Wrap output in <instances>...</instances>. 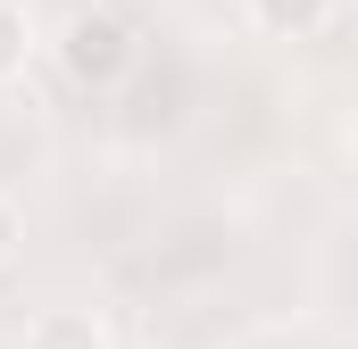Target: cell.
I'll return each instance as SVG.
<instances>
[{"label":"cell","instance_id":"cell-1","mask_svg":"<svg viewBox=\"0 0 358 349\" xmlns=\"http://www.w3.org/2000/svg\"><path fill=\"white\" fill-rule=\"evenodd\" d=\"M134 59H142V42H134V25H125L117 8H67V25H59V67L84 91L125 84Z\"/></svg>","mask_w":358,"mask_h":349},{"label":"cell","instance_id":"cell-2","mask_svg":"<svg viewBox=\"0 0 358 349\" xmlns=\"http://www.w3.org/2000/svg\"><path fill=\"white\" fill-rule=\"evenodd\" d=\"M25 349H108V333L92 325L84 308H42L25 325Z\"/></svg>","mask_w":358,"mask_h":349},{"label":"cell","instance_id":"cell-4","mask_svg":"<svg viewBox=\"0 0 358 349\" xmlns=\"http://www.w3.org/2000/svg\"><path fill=\"white\" fill-rule=\"evenodd\" d=\"M25 50H34V25H25V8H17V0H0V75H17V67H25Z\"/></svg>","mask_w":358,"mask_h":349},{"label":"cell","instance_id":"cell-5","mask_svg":"<svg viewBox=\"0 0 358 349\" xmlns=\"http://www.w3.org/2000/svg\"><path fill=\"white\" fill-rule=\"evenodd\" d=\"M8 250H17V208H8V191H0V266H8Z\"/></svg>","mask_w":358,"mask_h":349},{"label":"cell","instance_id":"cell-3","mask_svg":"<svg viewBox=\"0 0 358 349\" xmlns=\"http://www.w3.org/2000/svg\"><path fill=\"white\" fill-rule=\"evenodd\" d=\"M242 8H250V25L275 34V42H300V34H317L334 17V0H242Z\"/></svg>","mask_w":358,"mask_h":349}]
</instances>
